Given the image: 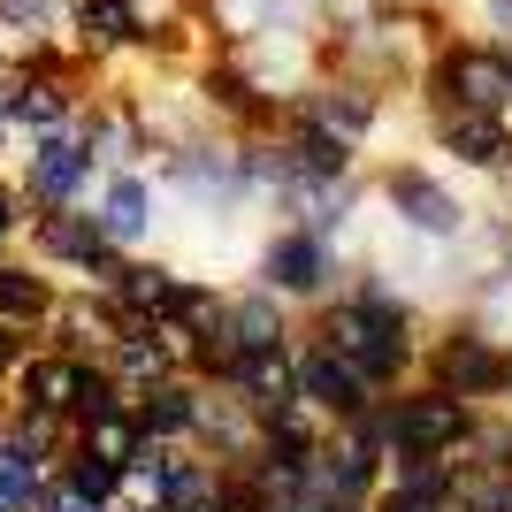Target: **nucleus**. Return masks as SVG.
I'll use <instances>...</instances> for the list:
<instances>
[{"label":"nucleus","mask_w":512,"mask_h":512,"mask_svg":"<svg viewBox=\"0 0 512 512\" xmlns=\"http://www.w3.org/2000/svg\"><path fill=\"white\" fill-rule=\"evenodd\" d=\"M77 352H62V344H31V352H23L16 360V375H8V398H16V406H31V413H62L69 421V398H77Z\"/></svg>","instance_id":"22"},{"label":"nucleus","mask_w":512,"mask_h":512,"mask_svg":"<svg viewBox=\"0 0 512 512\" xmlns=\"http://www.w3.org/2000/svg\"><path fill=\"white\" fill-rule=\"evenodd\" d=\"M199 398H207V383H199V375H161V383L130 390V421H138V436H146V444H192Z\"/></svg>","instance_id":"19"},{"label":"nucleus","mask_w":512,"mask_h":512,"mask_svg":"<svg viewBox=\"0 0 512 512\" xmlns=\"http://www.w3.org/2000/svg\"><path fill=\"white\" fill-rule=\"evenodd\" d=\"M123 406H130V390L115 383V367L85 360V367H77V398H69V436L92 428V421H107V413H123Z\"/></svg>","instance_id":"27"},{"label":"nucleus","mask_w":512,"mask_h":512,"mask_svg":"<svg viewBox=\"0 0 512 512\" xmlns=\"http://www.w3.org/2000/svg\"><path fill=\"white\" fill-rule=\"evenodd\" d=\"M46 512H107V505H92V497H77V490H62V482H54V497H46Z\"/></svg>","instance_id":"33"},{"label":"nucleus","mask_w":512,"mask_h":512,"mask_svg":"<svg viewBox=\"0 0 512 512\" xmlns=\"http://www.w3.org/2000/svg\"><path fill=\"white\" fill-rule=\"evenodd\" d=\"M283 161H291V192H314V184H344V176H360V146L352 138H337V130L306 123L299 107H283Z\"/></svg>","instance_id":"16"},{"label":"nucleus","mask_w":512,"mask_h":512,"mask_svg":"<svg viewBox=\"0 0 512 512\" xmlns=\"http://www.w3.org/2000/svg\"><path fill=\"white\" fill-rule=\"evenodd\" d=\"M107 291H115L123 314L169 321V329H192V321L222 299L214 276H184V268H169V260H153V253H123V268L107 276Z\"/></svg>","instance_id":"8"},{"label":"nucleus","mask_w":512,"mask_h":512,"mask_svg":"<svg viewBox=\"0 0 512 512\" xmlns=\"http://www.w3.org/2000/svg\"><path fill=\"white\" fill-rule=\"evenodd\" d=\"M115 337H123L115 291H100V283H62V306H54V321H46V344H62V352H77V360H100Z\"/></svg>","instance_id":"18"},{"label":"nucleus","mask_w":512,"mask_h":512,"mask_svg":"<svg viewBox=\"0 0 512 512\" xmlns=\"http://www.w3.org/2000/svg\"><path fill=\"white\" fill-rule=\"evenodd\" d=\"M77 444H92V451H107V459H138L146 451V436H138V421H130V406L123 413H107V421H92V428H77Z\"/></svg>","instance_id":"29"},{"label":"nucleus","mask_w":512,"mask_h":512,"mask_svg":"<svg viewBox=\"0 0 512 512\" xmlns=\"http://www.w3.org/2000/svg\"><path fill=\"white\" fill-rule=\"evenodd\" d=\"M222 314H230V329H237L245 352H283V344H299V314H291L276 291H260V283L222 291Z\"/></svg>","instance_id":"23"},{"label":"nucleus","mask_w":512,"mask_h":512,"mask_svg":"<svg viewBox=\"0 0 512 512\" xmlns=\"http://www.w3.org/2000/svg\"><path fill=\"white\" fill-rule=\"evenodd\" d=\"M482 413L490 406H467V398H451V390L436 383H398L375 398V413H367V436L390 451V459H459V451L474 444V428H482Z\"/></svg>","instance_id":"2"},{"label":"nucleus","mask_w":512,"mask_h":512,"mask_svg":"<svg viewBox=\"0 0 512 512\" xmlns=\"http://www.w3.org/2000/svg\"><path fill=\"white\" fill-rule=\"evenodd\" d=\"M54 482L77 490V497H92V505H107V512L130 497V467H123V459H107V451H92V444H77V436H69V451L54 459Z\"/></svg>","instance_id":"26"},{"label":"nucleus","mask_w":512,"mask_h":512,"mask_svg":"<svg viewBox=\"0 0 512 512\" xmlns=\"http://www.w3.org/2000/svg\"><path fill=\"white\" fill-rule=\"evenodd\" d=\"M92 214H100V230L123 245V253H146L153 222H161V176L123 161V169H100L92 184Z\"/></svg>","instance_id":"15"},{"label":"nucleus","mask_w":512,"mask_h":512,"mask_svg":"<svg viewBox=\"0 0 512 512\" xmlns=\"http://www.w3.org/2000/svg\"><path fill=\"white\" fill-rule=\"evenodd\" d=\"M421 130H428V153H436L451 176L497 184V176L512 169V115H497V107H428Z\"/></svg>","instance_id":"9"},{"label":"nucleus","mask_w":512,"mask_h":512,"mask_svg":"<svg viewBox=\"0 0 512 512\" xmlns=\"http://www.w3.org/2000/svg\"><path fill=\"white\" fill-rule=\"evenodd\" d=\"M459 482H467L459 459H390L375 497H390V505H421V512H451V505H459Z\"/></svg>","instance_id":"24"},{"label":"nucleus","mask_w":512,"mask_h":512,"mask_svg":"<svg viewBox=\"0 0 512 512\" xmlns=\"http://www.w3.org/2000/svg\"><path fill=\"white\" fill-rule=\"evenodd\" d=\"M474 23H482L490 39H505V46H512V0H474Z\"/></svg>","instance_id":"32"},{"label":"nucleus","mask_w":512,"mask_h":512,"mask_svg":"<svg viewBox=\"0 0 512 512\" xmlns=\"http://www.w3.org/2000/svg\"><path fill=\"white\" fill-rule=\"evenodd\" d=\"M505 375H512V337L490 329L482 314L451 306V314L428 321V344H421V383L467 398V406H505Z\"/></svg>","instance_id":"4"},{"label":"nucleus","mask_w":512,"mask_h":512,"mask_svg":"<svg viewBox=\"0 0 512 512\" xmlns=\"http://www.w3.org/2000/svg\"><path fill=\"white\" fill-rule=\"evenodd\" d=\"M291 107H299L306 123L321 130H337V138H352V146H375V130L390 123V92L383 85H367L360 69H314L299 92H291Z\"/></svg>","instance_id":"12"},{"label":"nucleus","mask_w":512,"mask_h":512,"mask_svg":"<svg viewBox=\"0 0 512 512\" xmlns=\"http://www.w3.org/2000/svg\"><path fill=\"white\" fill-rule=\"evenodd\" d=\"M291 367H299V406L314 413V421H329V428H360L367 413H375V398H383L344 352H329V344H314V337H299Z\"/></svg>","instance_id":"14"},{"label":"nucleus","mask_w":512,"mask_h":512,"mask_svg":"<svg viewBox=\"0 0 512 512\" xmlns=\"http://www.w3.org/2000/svg\"><path fill=\"white\" fill-rule=\"evenodd\" d=\"M253 436H260L253 406H245L237 390H214V383H207V398H199V428H192V444L207 451V459H222V467H237V459L253 451Z\"/></svg>","instance_id":"25"},{"label":"nucleus","mask_w":512,"mask_h":512,"mask_svg":"<svg viewBox=\"0 0 512 512\" xmlns=\"http://www.w3.org/2000/svg\"><path fill=\"white\" fill-rule=\"evenodd\" d=\"M0 421H8V390H0Z\"/></svg>","instance_id":"36"},{"label":"nucleus","mask_w":512,"mask_h":512,"mask_svg":"<svg viewBox=\"0 0 512 512\" xmlns=\"http://www.w3.org/2000/svg\"><path fill=\"white\" fill-rule=\"evenodd\" d=\"M100 360L115 367L123 390H146V383H161V375H184V329L146 321V314H123V337L107 344Z\"/></svg>","instance_id":"17"},{"label":"nucleus","mask_w":512,"mask_h":512,"mask_svg":"<svg viewBox=\"0 0 512 512\" xmlns=\"http://www.w3.org/2000/svg\"><path fill=\"white\" fill-rule=\"evenodd\" d=\"M31 344H39L31 329H8V321H0V390H8V375H16V360L31 352Z\"/></svg>","instance_id":"31"},{"label":"nucleus","mask_w":512,"mask_h":512,"mask_svg":"<svg viewBox=\"0 0 512 512\" xmlns=\"http://www.w3.org/2000/svg\"><path fill=\"white\" fill-rule=\"evenodd\" d=\"M367 199H375L406 237H421V245H467V230H474L467 192L451 184V169H436L421 153L375 161V169H367Z\"/></svg>","instance_id":"3"},{"label":"nucleus","mask_w":512,"mask_h":512,"mask_svg":"<svg viewBox=\"0 0 512 512\" xmlns=\"http://www.w3.org/2000/svg\"><path fill=\"white\" fill-rule=\"evenodd\" d=\"M383 467H390V451L360 428H329L314 451V474H306V490L321 497V505H337V512H367L375 505V490H383Z\"/></svg>","instance_id":"13"},{"label":"nucleus","mask_w":512,"mask_h":512,"mask_svg":"<svg viewBox=\"0 0 512 512\" xmlns=\"http://www.w3.org/2000/svg\"><path fill=\"white\" fill-rule=\"evenodd\" d=\"M299 337L329 344L360 367L375 390H398L421 375V344H428V314L413 291L390 283L383 260H344V283L321 306L299 314Z\"/></svg>","instance_id":"1"},{"label":"nucleus","mask_w":512,"mask_h":512,"mask_svg":"<svg viewBox=\"0 0 512 512\" xmlns=\"http://www.w3.org/2000/svg\"><path fill=\"white\" fill-rule=\"evenodd\" d=\"M23 222H31V199L16 192V176L0 169V253H16V245H23Z\"/></svg>","instance_id":"30"},{"label":"nucleus","mask_w":512,"mask_h":512,"mask_svg":"<svg viewBox=\"0 0 512 512\" xmlns=\"http://www.w3.org/2000/svg\"><path fill=\"white\" fill-rule=\"evenodd\" d=\"M153 176H161V192H176L192 214H214V222L260 207L230 130H184V138H169V146L153 153Z\"/></svg>","instance_id":"5"},{"label":"nucleus","mask_w":512,"mask_h":512,"mask_svg":"<svg viewBox=\"0 0 512 512\" xmlns=\"http://www.w3.org/2000/svg\"><path fill=\"white\" fill-rule=\"evenodd\" d=\"M214 497H222V459H207L199 444H146L130 459V505L207 512Z\"/></svg>","instance_id":"10"},{"label":"nucleus","mask_w":512,"mask_h":512,"mask_svg":"<svg viewBox=\"0 0 512 512\" xmlns=\"http://www.w3.org/2000/svg\"><path fill=\"white\" fill-rule=\"evenodd\" d=\"M115 512H153V505H130V497H123V505H115Z\"/></svg>","instance_id":"35"},{"label":"nucleus","mask_w":512,"mask_h":512,"mask_svg":"<svg viewBox=\"0 0 512 512\" xmlns=\"http://www.w3.org/2000/svg\"><path fill=\"white\" fill-rule=\"evenodd\" d=\"M92 184H100V153L77 138V123L23 138V153H16V192L31 199V207H85Z\"/></svg>","instance_id":"11"},{"label":"nucleus","mask_w":512,"mask_h":512,"mask_svg":"<svg viewBox=\"0 0 512 512\" xmlns=\"http://www.w3.org/2000/svg\"><path fill=\"white\" fill-rule=\"evenodd\" d=\"M505 406H512V375H505Z\"/></svg>","instance_id":"37"},{"label":"nucleus","mask_w":512,"mask_h":512,"mask_svg":"<svg viewBox=\"0 0 512 512\" xmlns=\"http://www.w3.org/2000/svg\"><path fill=\"white\" fill-rule=\"evenodd\" d=\"M390 8H413V0H390Z\"/></svg>","instance_id":"38"},{"label":"nucleus","mask_w":512,"mask_h":512,"mask_svg":"<svg viewBox=\"0 0 512 512\" xmlns=\"http://www.w3.org/2000/svg\"><path fill=\"white\" fill-rule=\"evenodd\" d=\"M54 306H62V276H54V268H39L23 245H16V253H0V321H8V329L46 337Z\"/></svg>","instance_id":"21"},{"label":"nucleus","mask_w":512,"mask_h":512,"mask_svg":"<svg viewBox=\"0 0 512 512\" xmlns=\"http://www.w3.org/2000/svg\"><path fill=\"white\" fill-rule=\"evenodd\" d=\"M459 467H474V474H512V406H490V413H482L474 444L459 451Z\"/></svg>","instance_id":"28"},{"label":"nucleus","mask_w":512,"mask_h":512,"mask_svg":"<svg viewBox=\"0 0 512 512\" xmlns=\"http://www.w3.org/2000/svg\"><path fill=\"white\" fill-rule=\"evenodd\" d=\"M23 253L39 260V268H54L62 283H100L123 268V245L100 230V214L85 207H31V222H23Z\"/></svg>","instance_id":"7"},{"label":"nucleus","mask_w":512,"mask_h":512,"mask_svg":"<svg viewBox=\"0 0 512 512\" xmlns=\"http://www.w3.org/2000/svg\"><path fill=\"white\" fill-rule=\"evenodd\" d=\"M69 46L92 69H123L138 54V16L130 0H69Z\"/></svg>","instance_id":"20"},{"label":"nucleus","mask_w":512,"mask_h":512,"mask_svg":"<svg viewBox=\"0 0 512 512\" xmlns=\"http://www.w3.org/2000/svg\"><path fill=\"white\" fill-rule=\"evenodd\" d=\"M253 283L276 291L291 314H306V306H321L344 283V245L306 230V222H268V237L253 245Z\"/></svg>","instance_id":"6"},{"label":"nucleus","mask_w":512,"mask_h":512,"mask_svg":"<svg viewBox=\"0 0 512 512\" xmlns=\"http://www.w3.org/2000/svg\"><path fill=\"white\" fill-rule=\"evenodd\" d=\"M8 138H16V123H8V69H0V153H8Z\"/></svg>","instance_id":"34"}]
</instances>
